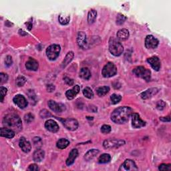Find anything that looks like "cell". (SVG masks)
<instances>
[{
	"label": "cell",
	"instance_id": "6da1fadb",
	"mask_svg": "<svg viewBox=\"0 0 171 171\" xmlns=\"http://www.w3.org/2000/svg\"><path fill=\"white\" fill-rule=\"evenodd\" d=\"M132 114V109L128 106H121L115 110L111 114V119L116 124L122 125L128 121Z\"/></svg>",
	"mask_w": 171,
	"mask_h": 171
},
{
	"label": "cell",
	"instance_id": "7a4b0ae2",
	"mask_svg": "<svg viewBox=\"0 0 171 171\" xmlns=\"http://www.w3.org/2000/svg\"><path fill=\"white\" fill-rule=\"evenodd\" d=\"M3 124L7 128L13 130L14 132H19L22 129V123L20 118L13 113L6 115L3 119Z\"/></svg>",
	"mask_w": 171,
	"mask_h": 171
},
{
	"label": "cell",
	"instance_id": "3957f363",
	"mask_svg": "<svg viewBox=\"0 0 171 171\" xmlns=\"http://www.w3.org/2000/svg\"><path fill=\"white\" fill-rule=\"evenodd\" d=\"M109 51L114 56H120L123 53V46L121 42L111 38L109 42Z\"/></svg>",
	"mask_w": 171,
	"mask_h": 171
},
{
	"label": "cell",
	"instance_id": "277c9868",
	"mask_svg": "<svg viewBox=\"0 0 171 171\" xmlns=\"http://www.w3.org/2000/svg\"><path fill=\"white\" fill-rule=\"evenodd\" d=\"M133 73L137 77L143 78L147 82H149L151 79V72L143 66H138L134 68Z\"/></svg>",
	"mask_w": 171,
	"mask_h": 171
},
{
	"label": "cell",
	"instance_id": "5b68a950",
	"mask_svg": "<svg viewBox=\"0 0 171 171\" xmlns=\"http://www.w3.org/2000/svg\"><path fill=\"white\" fill-rule=\"evenodd\" d=\"M61 48L58 44H52L46 50V56L50 60H55L59 56Z\"/></svg>",
	"mask_w": 171,
	"mask_h": 171
},
{
	"label": "cell",
	"instance_id": "8992f818",
	"mask_svg": "<svg viewBox=\"0 0 171 171\" xmlns=\"http://www.w3.org/2000/svg\"><path fill=\"white\" fill-rule=\"evenodd\" d=\"M117 73V69L116 65L112 62H108L104 65L102 74L104 78H111L114 76Z\"/></svg>",
	"mask_w": 171,
	"mask_h": 171
},
{
	"label": "cell",
	"instance_id": "52a82bcc",
	"mask_svg": "<svg viewBox=\"0 0 171 171\" xmlns=\"http://www.w3.org/2000/svg\"><path fill=\"white\" fill-rule=\"evenodd\" d=\"M125 144V141L121 139H110L104 141L103 147L105 148H118Z\"/></svg>",
	"mask_w": 171,
	"mask_h": 171
},
{
	"label": "cell",
	"instance_id": "ba28073f",
	"mask_svg": "<svg viewBox=\"0 0 171 171\" xmlns=\"http://www.w3.org/2000/svg\"><path fill=\"white\" fill-rule=\"evenodd\" d=\"M119 171H135L138 170V167L133 161L130 159H126L120 167Z\"/></svg>",
	"mask_w": 171,
	"mask_h": 171
},
{
	"label": "cell",
	"instance_id": "9c48e42d",
	"mask_svg": "<svg viewBox=\"0 0 171 171\" xmlns=\"http://www.w3.org/2000/svg\"><path fill=\"white\" fill-rule=\"evenodd\" d=\"M158 40L153 35H148L145 39V46L147 49H155L158 46Z\"/></svg>",
	"mask_w": 171,
	"mask_h": 171
},
{
	"label": "cell",
	"instance_id": "30bf717a",
	"mask_svg": "<svg viewBox=\"0 0 171 171\" xmlns=\"http://www.w3.org/2000/svg\"><path fill=\"white\" fill-rule=\"evenodd\" d=\"M146 125V122L143 121L139 114L134 113L132 116V126L134 128H140Z\"/></svg>",
	"mask_w": 171,
	"mask_h": 171
},
{
	"label": "cell",
	"instance_id": "8fae6325",
	"mask_svg": "<svg viewBox=\"0 0 171 171\" xmlns=\"http://www.w3.org/2000/svg\"><path fill=\"white\" fill-rule=\"evenodd\" d=\"M63 124L65 128L70 131H74L78 128V122L76 119L74 118L65 119L64 121Z\"/></svg>",
	"mask_w": 171,
	"mask_h": 171
},
{
	"label": "cell",
	"instance_id": "7c38bea8",
	"mask_svg": "<svg viewBox=\"0 0 171 171\" xmlns=\"http://www.w3.org/2000/svg\"><path fill=\"white\" fill-rule=\"evenodd\" d=\"M48 106L52 111L57 112V113H61L65 110L64 105L60 103H57L54 100H50L48 102Z\"/></svg>",
	"mask_w": 171,
	"mask_h": 171
},
{
	"label": "cell",
	"instance_id": "4fadbf2b",
	"mask_svg": "<svg viewBox=\"0 0 171 171\" xmlns=\"http://www.w3.org/2000/svg\"><path fill=\"white\" fill-rule=\"evenodd\" d=\"M13 100L14 102V103H15L18 107L21 109H24L25 107H27L28 106V102L26 99H25L24 96L20 95V94L16 95L13 98Z\"/></svg>",
	"mask_w": 171,
	"mask_h": 171
},
{
	"label": "cell",
	"instance_id": "5bb4252c",
	"mask_svg": "<svg viewBox=\"0 0 171 171\" xmlns=\"http://www.w3.org/2000/svg\"><path fill=\"white\" fill-rule=\"evenodd\" d=\"M77 43L80 48L85 49L87 45V36L84 32H80L77 36Z\"/></svg>",
	"mask_w": 171,
	"mask_h": 171
},
{
	"label": "cell",
	"instance_id": "9a60e30c",
	"mask_svg": "<svg viewBox=\"0 0 171 171\" xmlns=\"http://www.w3.org/2000/svg\"><path fill=\"white\" fill-rule=\"evenodd\" d=\"M158 92V89L156 88H152L150 89H148L147 90L144 91V92H142L140 94V96L142 99L143 100H147L149 98H152L154 95H156V94Z\"/></svg>",
	"mask_w": 171,
	"mask_h": 171
},
{
	"label": "cell",
	"instance_id": "2e32d148",
	"mask_svg": "<svg viewBox=\"0 0 171 171\" xmlns=\"http://www.w3.org/2000/svg\"><path fill=\"white\" fill-rule=\"evenodd\" d=\"M46 128L51 132H57L59 130V126H58L56 122H55L53 120H48L45 123Z\"/></svg>",
	"mask_w": 171,
	"mask_h": 171
},
{
	"label": "cell",
	"instance_id": "e0dca14e",
	"mask_svg": "<svg viewBox=\"0 0 171 171\" xmlns=\"http://www.w3.org/2000/svg\"><path fill=\"white\" fill-rule=\"evenodd\" d=\"M147 61L150 64L152 69L155 71H158L160 68H161V61H160V60L158 59V57L153 56L147 59Z\"/></svg>",
	"mask_w": 171,
	"mask_h": 171
},
{
	"label": "cell",
	"instance_id": "ac0fdd59",
	"mask_svg": "<svg viewBox=\"0 0 171 171\" xmlns=\"http://www.w3.org/2000/svg\"><path fill=\"white\" fill-rule=\"evenodd\" d=\"M19 145L21 150H22V151L25 152V153H28L29 152H30L32 149L31 144L29 143L28 141L25 140L24 137H21L20 139Z\"/></svg>",
	"mask_w": 171,
	"mask_h": 171
},
{
	"label": "cell",
	"instance_id": "d6986e66",
	"mask_svg": "<svg viewBox=\"0 0 171 171\" xmlns=\"http://www.w3.org/2000/svg\"><path fill=\"white\" fill-rule=\"evenodd\" d=\"M39 64L37 61L34 58H30L25 63V68L30 71H36L38 69Z\"/></svg>",
	"mask_w": 171,
	"mask_h": 171
},
{
	"label": "cell",
	"instance_id": "ffe728a7",
	"mask_svg": "<svg viewBox=\"0 0 171 171\" xmlns=\"http://www.w3.org/2000/svg\"><path fill=\"white\" fill-rule=\"evenodd\" d=\"M80 86L78 85H76L73 87V88L71 90H68L65 92V96L68 100H72L76 96V95L80 92Z\"/></svg>",
	"mask_w": 171,
	"mask_h": 171
},
{
	"label": "cell",
	"instance_id": "44dd1931",
	"mask_svg": "<svg viewBox=\"0 0 171 171\" xmlns=\"http://www.w3.org/2000/svg\"><path fill=\"white\" fill-rule=\"evenodd\" d=\"M78 155V151L77 149H76V148L72 149L71 152H70V154H69V156L66 160V162H65V163H66V165L67 166L72 165V164L74 162L76 158H77Z\"/></svg>",
	"mask_w": 171,
	"mask_h": 171
},
{
	"label": "cell",
	"instance_id": "7402d4cb",
	"mask_svg": "<svg viewBox=\"0 0 171 171\" xmlns=\"http://www.w3.org/2000/svg\"><path fill=\"white\" fill-rule=\"evenodd\" d=\"M45 156V152L42 149L38 148L33 154V160L36 162H41L42 160L44 158Z\"/></svg>",
	"mask_w": 171,
	"mask_h": 171
},
{
	"label": "cell",
	"instance_id": "603a6c76",
	"mask_svg": "<svg viewBox=\"0 0 171 171\" xmlns=\"http://www.w3.org/2000/svg\"><path fill=\"white\" fill-rule=\"evenodd\" d=\"M129 32L126 29H121L118 32L116 36H117V38L121 41H125L127 39L129 38Z\"/></svg>",
	"mask_w": 171,
	"mask_h": 171
},
{
	"label": "cell",
	"instance_id": "cb8c5ba5",
	"mask_svg": "<svg viewBox=\"0 0 171 171\" xmlns=\"http://www.w3.org/2000/svg\"><path fill=\"white\" fill-rule=\"evenodd\" d=\"M1 136L8 138V139H12L15 136V132L13 130L8 128H2Z\"/></svg>",
	"mask_w": 171,
	"mask_h": 171
},
{
	"label": "cell",
	"instance_id": "d4e9b609",
	"mask_svg": "<svg viewBox=\"0 0 171 171\" xmlns=\"http://www.w3.org/2000/svg\"><path fill=\"white\" fill-rule=\"evenodd\" d=\"M74 56V54L73 52H68V54H66V56H65V58L62 61V63H61V68H64L65 67H66L67 65L71 62L72 60H73Z\"/></svg>",
	"mask_w": 171,
	"mask_h": 171
},
{
	"label": "cell",
	"instance_id": "484cf974",
	"mask_svg": "<svg viewBox=\"0 0 171 171\" xmlns=\"http://www.w3.org/2000/svg\"><path fill=\"white\" fill-rule=\"evenodd\" d=\"M98 153H99V151H98V149H91V150L88 151L85 154L84 156V158L86 161H89L95 157Z\"/></svg>",
	"mask_w": 171,
	"mask_h": 171
},
{
	"label": "cell",
	"instance_id": "4316f807",
	"mask_svg": "<svg viewBox=\"0 0 171 171\" xmlns=\"http://www.w3.org/2000/svg\"><path fill=\"white\" fill-rule=\"evenodd\" d=\"M97 17V12L95 9H90L88 13V23L92 25L95 22Z\"/></svg>",
	"mask_w": 171,
	"mask_h": 171
},
{
	"label": "cell",
	"instance_id": "83f0119b",
	"mask_svg": "<svg viewBox=\"0 0 171 171\" xmlns=\"http://www.w3.org/2000/svg\"><path fill=\"white\" fill-rule=\"evenodd\" d=\"M80 77L81 78L88 80L91 77L90 71L88 68H82L80 72Z\"/></svg>",
	"mask_w": 171,
	"mask_h": 171
},
{
	"label": "cell",
	"instance_id": "f1b7e54d",
	"mask_svg": "<svg viewBox=\"0 0 171 171\" xmlns=\"http://www.w3.org/2000/svg\"><path fill=\"white\" fill-rule=\"evenodd\" d=\"M109 91H110V88H109L108 86H102L97 88L96 92L98 95L100 97H102L106 95V94H107Z\"/></svg>",
	"mask_w": 171,
	"mask_h": 171
},
{
	"label": "cell",
	"instance_id": "f546056e",
	"mask_svg": "<svg viewBox=\"0 0 171 171\" xmlns=\"http://www.w3.org/2000/svg\"><path fill=\"white\" fill-rule=\"evenodd\" d=\"M69 144H70V142H69V140L65 139H61L57 142L56 146L60 149H64L66 147H68Z\"/></svg>",
	"mask_w": 171,
	"mask_h": 171
},
{
	"label": "cell",
	"instance_id": "4dcf8cb0",
	"mask_svg": "<svg viewBox=\"0 0 171 171\" xmlns=\"http://www.w3.org/2000/svg\"><path fill=\"white\" fill-rule=\"evenodd\" d=\"M28 96L32 105H35L36 103H37V96H36L34 91L29 90L28 92Z\"/></svg>",
	"mask_w": 171,
	"mask_h": 171
},
{
	"label": "cell",
	"instance_id": "1f68e13d",
	"mask_svg": "<svg viewBox=\"0 0 171 171\" xmlns=\"http://www.w3.org/2000/svg\"><path fill=\"white\" fill-rule=\"evenodd\" d=\"M111 156L109 154H102L98 158V162L100 164H106L110 161Z\"/></svg>",
	"mask_w": 171,
	"mask_h": 171
},
{
	"label": "cell",
	"instance_id": "d6a6232c",
	"mask_svg": "<svg viewBox=\"0 0 171 171\" xmlns=\"http://www.w3.org/2000/svg\"><path fill=\"white\" fill-rule=\"evenodd\" d=\"M70 16H65L64 14H62V13L60 14L59 17H58V20H59V22L61 25L68 24V23L70 22Z\"/></svg>",
	"mask_w": 171,
	"mask_h": 171
},
{
	"label": "cell",
	"instance_id": "836d02e7",
	"mask_svg": "<svg viewBox=\"0 0 171 171\" xmlns=\"http://www.w3.org/2000/svg\"><path fill=\"white\" fill-rule=\"evenodd\" d=\"M83 94L86 98H88V99H91L94 96V92L89 87H86V88L83 90Z\"/></svg>",
	"mask_w": 171,
	"mask_h": 171
},
{
	"label": "cell",
	"instance_id": "e575fe53",
	"mask_svg": "<svg viewBox=\"0 0 171 171\" xmlns=\"http://www.w3.org/2000/svg\"><path fill=\"white\" fill-rule=\"evenodd\" d=\"M110 100L112 104H116L121 102V100H122V96L121 95H119V94H114L110 96Z\"/></svg>",
	"mask_w": 171,
	"mask_h": 171
},
{
	"label": "cell",
	"instance_id": "d590c367",
	"mask_svg": "<svg viewBox=\"0 0 171 171\" xmlns=\"http://www.w3.org/2000/svg\"><path fill=\"white\" fill-rule=\"evenodd\" d=\"M16 84L17 86H19V87L23 86L25 84V82H26V79H25L24 76H20L16 78Z\"/></svg>",
	"mask_w": 171,
	"mask_h": 171
},
{
	"label": "cell",
	"instance_id": "8d00e7d4",
	"mask_svg": "<svg viewBox=\"0 0 171 171\" xmlns=\"http://www.w3.org/2000/svg\"><path fill=\"white\" fill-rule=\"evenodd\" d=\"M126 20V17L121 13H118L116 17V24L118 25H122Z\"/></svg>",
	"mask_w": 171,
	"mask_h": 171
},
{
	"label": "cell",
	"instance_id": "74e56055",
	"mask_svg": "<svg viewBox=\"0 0 171 171\" xmlns=\"http://www.w3.org/2000/svg\"><path fill=\"white\" fill-rule=\"evenodd\" d=\"M33 143L36 148H39L42 146V140L39 137H35L33 139Z\"/></svg>",
	"mask_w": 171,
	"mask_h": 171
},
{
	"label": "cell",
	"instance_id": "f35d334b",
	"mask_svg": "<svg viewBox=\"0 0 171 171\" xmlns=\"http://www.w3.org/2000/svg\"><path fill=\"white\" fill-rule=\"evenodd\" d=\"M34 120V116L31 113L25 114L24 116V121L26 123H30Z\"/></svg>",
	"mask_w": 171,
	"mask_h": 171
},
{
	"label": "cell",
	"instance_id": "ab89813d",
	"mask_svg": "<svg viewBox=\"0 0 171 171\" xmlns=\"http://www.w3.org/2000/svg\"><path fill=\"white\" fill-rule=\"evenodd\" d=\"M111 131V127L109 125H104L101 127V132L103 134H108Z\"/></svg>",
	"mask_w": 171,
	"mask_h": 171
},
{
	"label": "cell",
	"instance_id": "60d3db41",
	"mask_svg": "<svg viewBox=\"0 0 171 171\" xmlns=\"http://www.w3.org/2000/svg\"><path fill=\"white\" fill-rule=\"evenodd\" d=\"M0 92H1V102H3V100H4V98L7 94V92H8V90H7V88H6L5 87L1 86L0 87Z\"/></svg>",
	"mask_w": 171,
	"mask_h": 171
},
{
	"label": "cell",
	"instance_id": "b9f144b4",
	"mask_svg": "<svg viewBox=\"0 0 171 171\" xmlns=\"http://www.w3.org/2000/svg\"><path fill=\"white\" fill-rule=\"evenodd\" d=\"M166 107V104L164 101L160 100L158 101L157 104H156V108L158 109V110H162Z\"/></svg>",
	"mask_w": 171,
	"mask_h": 171
},
{
	"label": "cell",
	"instance_id": "7bdbcfd3",
	"mask_svg": "<svg viewBox=\"0 0 171 171\" xmlns=\"http://www.w3.org/2000/svg\"><path fill=\"white\" fill-rule=\"evenodd\" d=\"M8 74L2 73H2L0 74V83H1V84L7 82V81H8Z\"/></svg>",
	"mask_w": 171,
	"mask_h": 171
},
{
	"label": "cell",
	"instance_id": "ee69618b",
	"mask_svg": "<svg viewBox=\"0 0 171 171\" xmlns=\"http://www.w3.org/2000/svg\"><path fill=\"white\" fill-rule=\"evenodd\" d=\"M13 64V61H12V58L10 56H7L6 59H5V64L7 67H9L11 65H12Z\"/></svg>",
	"mask_w": 171,
	"mask_h": 171
},
{
	"label": "cell",
	"instance_id": "f6af8a7d",
	"mask_svg": "<svg viewBox=\"0 0 171 171\" xmlns=\"http://www.w3.org/2000/svg\"><path fill=\"white\" fill-rule=\"evenodd\" d=\"M158 169L160 170H171V166L170 165H165V164H162L159 166Z\"/></svg>",
	"mask_w": 171,
	"mask_h": 171
},
{
	"label": "cell",
	"instance_id": "bcb514c9",
	"mask_svg": "<svg viewBox=\"0 0 171 171\" xmlns=\"http://www.w3.org/2000/svg\"><path fill=\"white\" fill-rule=\"evenodd\" d=\"M39 115L42 118H46L50 116V113L47 110H42L39 112Z\"/></svg>",
	"mask_w": 171,
	"mask_h": 171
},
{
	"label": "cell",
	"instance_id": "7dc6e473",
	"mask_svg": "<svg viewBox=\"0 0 171 171\" xmlns=\"http://www.w3.org/2000/svg\"><path fill=\"white\" fill-rule=\"evenodd\" d=\"M65 82L69 86H73L74 85V80L72 79L68 78V77H65L64 78Z\"/></svg>",
	"mask_w": 171,
	"mask_h": 171
},
{
	"label": "cell",
	"instance_id": "c3c4849f",
	"mask_svg": "<svg viewBox=\"0 0 171 171\" xmlns=\"http://www.w3.org/2000/svg\"><path fill=\"white\" fill-rule=\"evenodd\" d=\"M28 170H33V171H37V170H39V168H38V166L35 165V164H32V165H30V166L28 167Z\"/></svg>",
	"mask_w": 171,
	"mask_h": 171
},
{
	"label": "cell",
	"instance_id": "681fc988",
	"mask_svg": "<svg viewBox=\"0 0 171 171\" xmlns=\"http://www.w3.org/2000/svg\"><path fill=\"white\" fill-rule=\"evenodd\" d=\"M47 90L49 92H52L55 90V86H54L53 84H48L47 85Z\"/></svg>",
	"mask_w": 171,
	"mask_h": 171
},
{
	"label": "cell",
	"instance_id": "f907efd6",
	"mask_svg": "<svg viewBox=\"0 0 171 171\" xmlns=\"http://www.w3.org/2000/svg\"><path fill=\"white\" fill-rule=\"evenodd\" d=\"M160 120L162 122H170V116H166V117H161Z\"/></svg>",
	"mask_w": 171,
	"mask_h": 171
},
{
	"label": "cell",
	"instance_id": "816d5d0a",
	"mask_svg": "<svg viewBox=\"0 0 171 171\" xmlns=\"http://www.w3.org/2000/svg\"><path fill=\"white\" fill-rule=\"evenodd\" d=\"M88 110L92 112H97V108L96 106H92V105H91V106H90L88 107Z\"/></svg>",
	"mask_w": 171,
	"mask_h": 171
},
{
	"label": "cell",
	"instance_id": "f5cc1de1",
	"mask_svg": "<svg viewBox=\"0 0 171 171\" xmlns=\"http://www.w3.org/2000/svg\"><path fill=\"white\" fill-rule=\"evenodd\" d=\"M25 25H27V28L29 30H31L32 28V24L31 22H27L25 23Z\"/></svg>",
	"mask_w": 171,
	"mask_h": 171
}]
</instances>
